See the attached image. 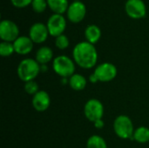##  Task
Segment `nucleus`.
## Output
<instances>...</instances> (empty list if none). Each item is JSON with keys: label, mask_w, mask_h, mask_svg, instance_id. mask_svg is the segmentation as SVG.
Wrapping results in <instances>:
<instances>
[{"label": "nucleus", "mask_w": 149, "mask_h": 148, "mask_svg": "<svg viewBox=\"0 0 149 148\" xmlns=\"http://www.w3.org/2000/svg\"><path fill=\"white\" fill-rule=\"evenodd\" d=\"M72 58L77 65L83 69H91L98 61V51L94 44L82 41L78 43L72 50Z\"/></svg>", "instance_id": "obj_1"}, {"label": "nucleus", "mask_w": 149, "mask_h": 148, "mask_svg": "<svg viewBox=\"0 0 149 148\" xmlns=\"http://www.w3.org/2000/svg\"><path fill=\"white\" fill-rule=\"evenodd\" d=\"M41 70L40 65L33 58H24L17 65V73L20 80L26 83L34 80Z\"/></svg>", "instance_id": "obj_2"}, {"label": "nucleus", "mask_w": 149, "mask_h": 148, "mask_svg": "<svg viewBox=\"0 0 149 148\" xmlns=\"http://www.w3.org/2000/svg\"><path fill=\"white\" fill-rule=\"evenodd\" d=\"M75 62L68 56L59 55L53 59L52 69L56 74L63 79L72 77L75 72Z\"/></svg>", "instance_id": "obj_3"}, {"label": "nucleus", "mask_w": 149, "mask_h": 148, "mask_svg": "<svg viewBox=\"0 0 149 148\" xmlns=\"http://www.w3.org/2000/svg\"><path fill=\"white\" fill-rule=\"evenodd\" d=\"M115 134L123 140H133L134 128L132 120L127 115L118 116L113 122Z\"/></svg>", "instance_id": "obj_4"}, {"label": "nucleus", "mask_w": 149, "mask_h": 148, "mask_svg": "<svg viewBox=\"0 0 149 148\" xmlns=\"http://www.w3.org/2000/svg\"><path fill=\"white\" fill-rule=\"evenodd\" d=\"M84 114L86 118L93 123L102 120L104 115L103 104L96 99H90L84 106Z\"/></svg>", "instance_id": "obj_5"}, {"label": "nucleus", "mask_w": 149, "mask_h": 148, "mask_svg": "<svg viewBox=\"0 0 149 148\" xmlns=\"http://www.w3.org/2000/svg\"><path fill=\"white\" fill-rule=\"evenodd\" d=\"M19 37V28L16 23L3 19L0 23V38L2 41L13 43Z\"/></svg>", "instance_id": "obj_6"}, {"label": "nucleus", "mask_w": 149, "mask_h": 148, "mask_svg": "<svg viewBox=\"0 0 149 148\" xmlns=\"http://www.w3.org/2000/svg\"><path fill=\"white\" fill-rule=\"evenodd\" d=\"M46 26L49 31V34L52 37L57 38L62 34L66 28V20L65 17L61 14L53 13L47 20Z\"/></svg>", "instance_id": "obj_7"}, {"label": "nucleus", "mask_w": 149, "mask_h": 148, "mask_svg": "<svg viewBox=\"0 0 149 148\" xmlns=\"http://www.w3.org/2000/svg\"><path fill=\"white\" fill-rule=\"evenodd\" d=\"M93 73L96 75L99 82H110L116 78L118 71L117 67L113 64L105 62L99 65Z\"/></svg>", "instance_id": "obj_8"}, {"label": "nucleus", "mask_w": 149, "mask_h": 148, "mask_svg": "<svg viewBox=\"0 0 149 148\" xmlns=\"http://www.w3.org/2000/svg\"><path fill=\"white\" fill-rule=\"evenodd\" d=\"M86 7L83 2L80 0L73 1L69 4V7L66 10V16L70 22L73 24L80 23L86 17Z\"/></svg>", "instance_id": "obj_9"}, {"label": "nucleus", "mask_w": 149, "mask_h": 148, "mask_svg": "<svg viewBox=\"0 0 149 148\" xmlns=\"http://www.w3.org/2000/svg\"><path fill=\"white\" fill-rule=\"evenodd\" d=\"M125 11L133 19L143 18L147 14V7L143 0H127Z\"/></svg>", "instance_id": "obj_10"}, {"label": "nucleus", "mask_w": 149, "mask_h": 148, "mask_svg": "<svg viewBox=\"0 0 149 148\" xmlns=\"http://www.w3.org/2000/svg\"><path fill=\"white\" fill-rule=\"evenodd\" d=\"M49 35L50 34L47 26L43 23H35L31 26L29 30V37L35 44L44 43L47 39Z\"/></svg>", "instance_id": "obj_11"}, {"label": "nucleus", "mask_w": 149, "mask_h": 148, "mask_svg": "<svg viewBox=\"0 0 149 148\" xmlns=\"http://www.w3.org/2000/svg\"><path fill=\"white\" fill-rule=\"evenodd\" d=\"M31 104L33 108L39 113L46 111L51 105L50 95L45 91H39L34 96H32Z\"/></svg>", "instance_id": "obj_12"}, {"label": "nucleus", "mask_w": 149, "mask_h": 148, "mask_svg": "<svg viewBox=\"0 0 149 148\" xmlns=\"http://www.w3.org/2000/svg\"><path fill=\"white\" fill-rule=\"evenodd\" d=\"M33 41L27 36H19L14 42L15 52L19 55H27L33 49Z\"/></svg>", "instance_id": "obj_13"}, {"label": "nucleus", "mask_w": 149, "mask_h": 148, "mask_svg": "<svg viewBox=\"0 0 149 148\" xmlns=\"http://www.w3.org/2000/svg\"><path fill=\"white\" fill-rule=\"evenodd\" d=\"M52 58H53V51L48 46H42L36 52L35 59L40 65H46Z\"/></svg>", "instance_id": "obj_14"}, {"label": "nucleus", "mask_w": 149, "mask_h": 148, "mask_svg": "<svg viewBox=\"0 0 149 148\" xmlns=\"http://www.w3.org/2000/svg\"><path fill=\"white\" fill-rule=\"evenodd\" d=\"M85 38L87 42L95 44L101 38V31L96 24H90L85 30Z\"/></svg>", "instance_id": "obj_15"}, {"label": "nucleus", "mask_w": 149, "mask_h": 148, "mask_svg": "<svg viewBox=\"0 0 149 148\" xmlns=\"http://www.w3.org/2000/svg\"><path fill=\"white\" fill-rule=\"evenodd\" d=\"M69 85L72 90L76 92H80L86 87L87 81L83 75L74 73L72 77L69 78Z\"/></svg>", "instance_id": "obj_16"}, {"label": "nucleus", "mask_w": 149, "mask_h": 148, "mask_svg": "<svg viewBox=\"0 0 149 148\" xmlns=\"http://www.w3.org/2000/svg\"><path fill=\"white\" fill-rule=\"evenodd\" d=\"M48 3V7L51 9L52 11L55 14H61L63 15L69 7L68 0H46Z\"/></svg>", "instance_id": "obj_17"}, {"label": "nucleus", "mask_w": 149, "mask_h": 148, "mask_svg": "<svg viewBox=\"0 0 149 148\" xmlns=\"http://www.w3.org/2000/svg\"><path fill=\"white\" fill-rule=\"evenodd\" d=\"M133 140L138 143L145 144L149 142V128L147 126H140L134 130Z\"/></svg>", "instance_id": "obj_18"}, {"label": "nucleus", "mask_w": 149, "mask_h": 148, "mask_svg": "<svg viewBox=\"0 0 149 148\" xmlns=\"http://www.w3.org/2000/svg\"><path fill=\"white\" fill-rule=\"evenodd\" d=\"M86 148H107V145L102 137L99 135H93L87 140Z\"/></svg>", "instance_id": "obj_19"}, {"label": "nucleus", "mask_w": 149, "mask_h": 148, "mask_svg": "<svg viewBox=\"0 0 149 148\" xmlns=\"http://www.w3.org/2000/svg\"><path fill=\"white\" fill-rule=\"evenodd\" d=\"M15 52L13 43L2 41L0 44V55L3 58L10 57Z\"/></svg>", "instance_id": "obj_20"}, {"label": "nucleus", "mask_w": 149, "mask_h": 148, "mask_svg": "<svg viewBox=\"0 0 149 148\" xmlns=\"http://www.w3.org/2000/svg\"><path fill=\"white\" fill-rule=\"evenodd\" d=\"M31 5L33 11L36 13H43L48 7L46 0H32Z\"/></svg>", "instance_id": "obj_21"}, {"label": "nucleus", "mask_w": 149, "mask_h": 148, "mask_svg": "<svg viewBox=\"0 0 149 148\" xmlns=\"http://www.w3.org/2000/svg\"><path fill=\"white\" fill-rule=\"evenodd\" d=\"M69 44H70L69 38L65 34H62V35L55 38V45L58 49L65 50L66 48H68Z\"/></svg>", "instance_id": "obj_22"}, {"label": "nucleus", "mask_w": 149, "mask_h": 148, "mask_svg": "<svg viewBox=\"0 0 149 148\" xmlns=\"http://www.w3.org/2000/svg\"><path fill=\"white\" fill-rule=\"evenodd\" d=\"M24 92L26 93H28L30 95H32V96H34L37 92H38L40 91L38 83L35 82L34 80L24 83Z\"/></svg>", "instance_id": "obj_23"}, {"label": "nucleus", "mask_w": 149, "mask_h": 148, "mask_svg": "<svg viewBox=\"0 0 149 148\" xmlns=\"http://www.w3.org/2000/svg\"><path fill=\"white\" fill-rule=\"evenodd\" d=\"M32 0H10L11 4L16 8H24L31 4Z\"/></svg>", "instance_id": "obj_24"}, {"label": "nucleus", "mask_w": 149, "mask_h": 148, "mask_svg": "<svg viewBox=\"0 0 149 148\" xmlns=\"http://www.w3.org/2000/svg\"><path fill=\"white\" fill-rule=\"evenodd\" d=\"M93 125H94V126H95L97 129H101V128H103L105 123H104L103 120H99L95 121V122L93 123Z\"/></svg>", "instance_id": "obj_25"}, {"label": "nucleus", "mask_w": 149, "mask_h": 148, "mask_svg": "<svg viewBox=\"0 0 149 148\" xmlns=\"http://www.w3.org/2000/svg\"><path fill=\"white\" fill-rule=\"evenodd\" d=\"M89 81H90L91 83H93V84H95V83L99 82V80H98V79H97L96 75H95L93 72L90 75V77H89Z\"/></svg>", "instance_id": "obj_26"}]
</instances>
